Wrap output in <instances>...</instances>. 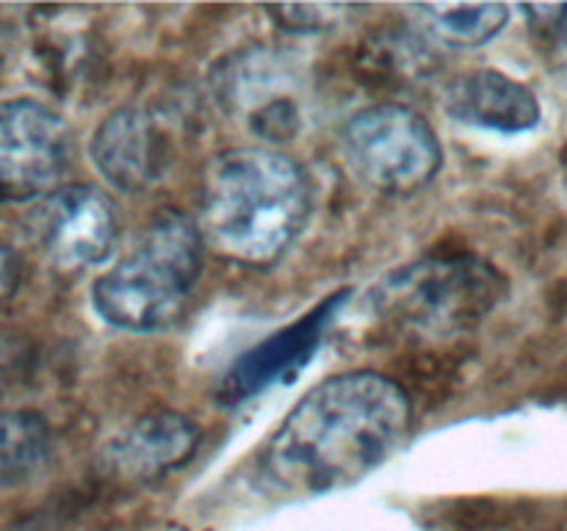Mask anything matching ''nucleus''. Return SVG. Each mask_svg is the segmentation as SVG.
Here are the masks:
<instances>
[{
	"label": "nucleus",
	"instance_id": "0eeeda50",
	"mask_svg": "<svg viewBox=\"0 0 567 531\" xmlns=\"http://www.w3.org/2000/svg\"><path fill=\"white\" fill-rule=\"evenodd\" d=\"M37 232L53 263L61 269H86L109 258L120 221L105 191L94 186H61L42 199Z\"/></svg>",
	"mask_w": 567,
	"mask_h": 531
},
{
	"label": "nucleus",
	"instance_id": "7ed1b4c3",
	"mask_svg": "<svg viewBox=\"0 0 567 531\" xmlns=\"http://www.w3.org/2000/svg\"><path fill=\"white\" fill-rule=\"evenodd\" d=\"M205 238L183 210H158L122 260L94 280L92 304L125 332H155L181 319L203 271Z\"/></svg>",
	"mask_w": 567,
	"mask_h": 531
},
{
	"label": "nucleus",
	"instance_id": "1a4fd4ad",
	"mask_svg": "<svg viewBox=\"0 0 567 531\" xmlns=\"http://www.w3.org/2000/svg\"><path fill=\"white\" fill-rule=\"evenodd\" d=\"M89 153L100 175L125 194L153 186L166 164L164 133L142 108H120L105 116L94 131Z\"/></svg>",
	"mask_w": 567,
	"mask_h": 531
},
{
	"label": "nucleus",
	"instance_id": "f8f14e48",
	"mask_svg": "<svg viewBox=\"0 0 567 531\" xmlns=\"http://www.w3.org/2000/svg\"><path fill=\"white\" fill-rule=\"evenodd\" d=\"M426 33L446 48H480L507 28L509 9L502 3L415 6Z\"/></svg>",
	"mask_w": 567,
	"mask_h": 531
},
{
	"label": "nucleus",
	"instance_id": "f257e3e1",
	"mask_svg": "<svg viewBox=\"0 0 567 531\" xmlns=\"http://www.w3.org/2000/svg\"><path fill=\"white\" fill-rule=\"evenodd\" d=\"M413 404L399 382L349 371L310 387L260 454L264 481L282 498L343 490L380 468L410 435Z\"/></svg>",
	"mask_w": 567,
	"mask_h": 531
},
{
	"label": "nucleus",
	"instance_id": "f03ea898",
	"mask_svg": "<svg viewBox=\"0 0 567 531\" xmlns=\"http://www.w3.org/2000/svg\"><path fill=\"white\" fill-rule=\"evenodd\" d=\"M308 216V175L277 147L225 149L205 169L199 232L233 263H277L302 236Z\"/></svg>",
	"mask_w": 567,
	"mask_h": 531
},
{
	"label": "nucleus",
	"instance_id": "9d476101",
	"mask_svg": "<svg viewBox=\"0 0 567 531\" xmlns=\"http://www.w3.org/2000/svg\"><path fill=\"white\" fill-rule=\"evenodd\" d=\"M199 429L172 409L142 415L109 446V462L122 479L153 481L183 468L197 454Z\"/></svg>",
	"mask_w": 567,
	"mask_h": 531
},
{
	"label": "nucleus",
	"instance_id": "423d86ee",
	"mask_svg": "<svg viewBox=\"0 0 567 531\" xmlns=\"http://www.w3.org/2000/svg\"><path fill=\"white\" fill-rule=\"evenodd\" d=\"M70 160V127L37 100L0 103V202H31L55 191Z\"/></svg>",
	"mask_w": 567,
	"mask_h": 531
},
{
	"label": "nucleus",
	"instance_id": "20e7f679",
	"mask_svg": "<svg viewBox=\"0 0 567 531\" xmlns=\"http://www.w3.org/2000/svg\"><path fill=\"white\" fill-rule=\"evenodd\" d=\"M502 293V274L485 260L430 258L388 277L377 310L410 332L443 335L476 324Z\"/></svg>",
	"mask_w": 567,
	"mask_h": 531
},
{
	"label": "nucleus",
	"instance_id": "4468645a",
	"mask_svg": "<svg viewBox=\"0 0 567 531\" xmlns=\"http://www.w3.org/2000/svg\"><path fill=\"white\" fill-rule=\"evenodd\" d=\"M271 17L280 28L291 33H319L327 31V28L343 22V17L352 14V6H269Z\"/></svg>",
	"mask_w": 567,
	"mask_h": 531
},
{
	"label": "nucleus",
	"instance_id": "dca6fc26",
	"mask_svg": "<svg viewBox=\"0 0 567 531\" xmlns=\"http://www.w3.org/2000/svg\"><path fill=\"white\" fill-rule=\"evenodd\" d=\"M20 282V260L9 243L0 241V299L11 296Z\"/></svg>",
	"mask_w": 567,
	"mask_h": 531
},
{
	"label": "nucleus",
	"instance_id": "39448f33",
	"mask_svg": "<svg viewBox=\"0 0 567 531\" xmlns=\"http://www.w3.org/2000/svg\"><path fill=\"white\" fill-rule=\"evenodd\" d=\"M343 158L371 191L410 197L435 180L443 147L430 122L404 105H374L343 127Z\"/></svg>",
	"mask_w": 567,
	"mask_h": 531
},
{
	"label": "nucleus",
	"instance_id": "ddd939ff",
	"mask_svg": "<svg viewBox=\"0 0 567 531\" xmlns=\"http://www.w3.org/2000/svg\"><path fill=\"white\" fill-rule=\"evenodd\" d=\"M48 420L31 409H0V485H11L44 465L50 454Z\"/></svg>",
	"mask_w": 567,
	"mask_h": 531
},
{
	"label": "nucleus",
	"instance_id": "6e6552de",
	"mask_svg": "<svg viewBox=\"0 0 567 531\" xmlns=\"http://www.w3.org/2000/svg\"><path fill=\"white\" fill-rule=\"evenodd\" d=\"M343 299H347V291L324 299L319 308H313L310 313H305L302 319L282 326L275 335H269L266 341H260L258 346L249 348L247 354H241V357L233 363V368L225 374V379H221L219 402H249V398L258 396L260 391L271 387L275 382L286 379V376L293 374L299 365L308 363L310 354L316 352L321 335L327 332V324L332 321L336 310L341 308Z\"/></svg>",
	"mask_w": 567,
	"mask_h": 531
},
{
	"label": "nucleus",
	"instance_id": "2eb2a0df",
	"mask_svg": "<svg viewBox=\"0 0 567 531\" xmlns=\"http://www.w3.org/2000/svg\"><path fill=\"white\" fill-rule=\"evenodd\" d=\"M526 14L535 20L543 42L548 48V61L559 81L567 86V3L565 6H529Z\"/></svg>",
	"mask_w": 567,
	"mask_h": 531
},
{
	"label": "nucleus",
	"instance_id": "9b49d317",
	"mask_svg": "<svg viewBox=\"0 0 567 531\" xmlns=\"http://www.w3.org/2000/svg\"><path fill=\"white\" fill-rule=\"evenodd\" d=\"M449 111L468 125L496 133H524L540 122L535 92L496 70L457 77L449 92Z\"/></svg>",
	"mask_w": 567,
	"mask_h": 531
}]
</instances>
